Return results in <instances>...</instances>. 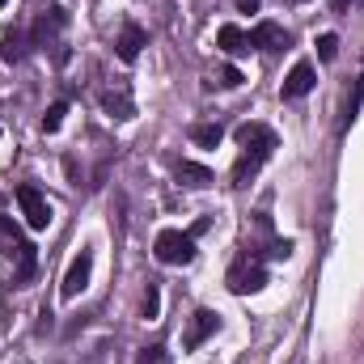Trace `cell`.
<instances>
[{"label": "cell", "instance_id": "cell-2", "mask_svg": "<svg viewBox=\"0 0 364 364\" xmlns=\"http://www.w3.org/2000/svg\"><path fill=\"white\" fill-rule=\"evenodd\" d=\"M153 255H157V263H166V267H182V263L195 259V237L182 233V229H161L157 242H153Z\"/></svg>", "mask_w": 364, "mask_h": 364}, {"label": "cell", "instance_id": "cell-14", "mask_svg": "<svg viewBox=\"0 0 364 364\" xmlns=\"http://www.w3.org/2000/svg\"><path fill=\"white\" fill-rule=\"evenodd\" d=\"M102 106H106V114L110 119H119V123H127V119H136V106H132V97L119 90V93H102Z\"/></svg>", "mask_w": 364, "mask_h": 364}, {"label": "cell", "instance_id": "cell-4", "mask_svg": "<svg viewBox=\"0 0 364 364\" xmlns=\"http://www.w3.org/2000/svg\"><path fill=\"white\" fill-rule=\"evenodd\" d=\"M17 203H21V216H26V225L30 229H47L51 225V203H47V195L38 191V186H17Z\"/></svg>", "mask_w": 364, "mask_h": 364}, {"label": "cell", "instance_id": "cell-21", "mask_svg": "<svg viewBox=\"0 0 364 364\" xmlns=\"http://www.w3.org/2000/svg\"><path fill=\"white\" fill-rule=\"evenodd\" d=\"M212 81H216V85H220V90H237V85H242V73H237V68H233V64H220V68H216V77H212Z\"/></svg>", "mask_w": 364, "mask_h": 364}, {"label": "cell", "instance_id": "cell-13", "mask_svg": "<svg viewBox=\"0 0 364 364\" xmlns=\"http://www.w3.org/2000/svg\"><path fill=\"white\" fill-rule=\"evenodd\" d=\"M26 47H34V43H26L21 30H4V38H0V60H4V64H21V60H26Z\"/></svg>", "mask_w": 364, "mask_h": 364}, {"label": "cell", "instance_id": "cell-24", "mask_svg": "<svg viewBox=\"0 0 364 364\" xmlns=\"http://www.w3.org/2000/svg\"><path fill=\"white\" fill-rule=\"evenodd\" d=\"M208 225H212V220H208V216H199V220H195V225H191V237H199V233H203V229H208Z\"/></svg>", "mask_w": 364, "mask_h": 364}, {"label": "cell", "instance_id": "cell-27", "mask_svg": "<svg viewBox=\"0 0 364 364\" xmlns=\"http://www.w3.org/2000/svg\"><path fill=\"white\" fill-rule=\"evenodd\" d=\"M4 4H9V0H0V9H4Z\"/></svg>", "mask_w": 364, "mask_h": 364}, {"label": "cell", "instance_id": "cell-20", "mask_svg": "<svg viewBox=\"0 0 364 364\" xmlns=\"http://www.w3.org/2000/svg\"><path fill=\"white\" fill-rule=\"evenodd\" d=\"M314 47H318V60H322V64H335V55H339V38H335V34H318Z\"/></svg>", "mask_w": 364, "mask_h": 364}, {"label": "cell", "instance_id": "cell-25", "mask_svg": "<svg viewBox=\"0 0 364 364\" xmlns=\"http://www.w3.org/2000/svg\"><path fill=\"white\" fill-rule=\"evenodd\" d=\"M259 4H263V0H237V9H242V13H259Z\"/></svg>", "mask_w": 364, "mask_h": 364}, {"label": "cell", "instance_id": "cell-19", "mask_svg": "<svg viewBox=\"0 0 364 364\" xmlns=\"http://www.w3.org/2000/svg\"><path fill=\"white\" fill-rule=\"evenodd\" d=\"M64 114H68V102H51V106H47V114H43V132H47V136H51V132H60Z\"/></svg>", "mask_w": 364, "mask_h": 364}, {"label": "cell", "instance_id": "cell-16", "mask_svg": "<svg viewBox=\"0 0 364 364\" xmlns=\"http://www.w3.org/2000/svg\"><path fill=\"white\" fill-rule=\"evenodd\" d=\"M178 182L186 186H212V170L199 161H178Z\"/></svg>", "mask_w": 364, "mask_h": 364}, {"label": "cell", "instance_id": "cell-5", "mask_svg": "<svg viewBox=\"0 0 364 364\" xmlns=\"http://www.w3.org/2000/svg\"><path fill=\"white\" fill-rule=\"evenodd\" d=\"M216 331H220V318H216L212 309H195V314H191V326H186V335H182V348L195 352V348H203Z\"/></svg>", "mask_w": 364, "mask_h": 364}, {"label": "cell", "instance_id": "cell-1", "mask_svg": "<svg viewBox=\"0 0 364 364\" xmlns=\"http://www.w3.org/2000/svg\"><path fill=\"white\" fill-rule=\"evenodd\" d=\"M0 250L17 263V284L34 279V272H38V255H34V246L21 237V229H17L9 216H0Z\"/></svg>", "mask_w": 364, "mask_h": 364}, {"label": "cell", "instance_id": "cell-11", "mask_svg": "<svg viewBox=\"0 0 364 364\" xmlns=\"http://www.w3.org/2000/svg\"><path fill=\"white\" fill-rule=\"evenodd\" d=\"M140 47H149V34H144L140 26H123V30H119V38H114V51H119V60H123V64H136Z\"/></svg>", "mask_w": 364, "mask_h": 364}, {"label": "cell", "instance_id": "cell-15", "mask_svg": "<svg viewBox=\"0 0 364 364\" xmlns=\"http://www.w3.org/2000/svg\"><path fill=\"white\" fill-rule=\"evenodd\" d=\"M191 140H195L199 149H216V144L225 140V127H220V123H191Z\"/></svg>", "mask_w": 364, "mask_h": 364}, {"label": "cell", "instance_id": "cell-22", "mask_svg": "<svg viewBox=\"0 0 364 364\" xmlns=\"http://www.w3.org/2000/svg\"><path fill=\"white\" fill-rule=\"evenodd\" d=\"M157 314H161V288H157V284L149 279V292H144V318L153 322Z\"/></svg>", "mask_w": 364, "mask_h": 364}, {"label": "cell", "instance_id": "cell-7", "mask_svg": "<svg viewBox=\"0 0 364 364\" xmlns=\"http://www.w3.org/2000/svg\"><path fill=\"white\" fill-rule=\"evenodd\" d=\"M314 85H318V73H314V64H309V60H296V64H292V73H288V77H284V102H296V97H305V93L314 90Z\"/></svg>", "mask_w": 364, "mask_h": 364}, {"label": "cell", "instance_id": "cell-12", "mask_svg": "<svg viewBox=\"0 0 364 364\" xmlns=\"http://www.w3.org/2000/svg\"><path fill=\"white\" fill-rule=\"evenodd\" d=\"M216 47H220L225 55H246V51H250V34H246L242 26H220V30H216Z\"/></svg>", "mask_w": 364, "mask_h": 364}, {"label": "cell", "instance_id": "cell-10", "mask_svg": "<svg viewBox=\"0 0 364 364\" xmlns=\"http://www.w3.org/2000/svg\"><path fill=\"white\" fill-rule=\"evenodd\" d=\"M64 21H68V17H64V9H60V4H47V9H43V17L34 21V38H30V43H34V47H47Z\"/></svg>", "mask_w": 364, "mask_h": 364}, {"label": "cell", "instance_id": "cell-6", "mask_svg": "<svg viewBox=\"0 0 364 364\" xmlns=\"http://www.w3.org/2000/svg\"><path fill=\"white\" fill-rule=\"evenodd\" d=\"M237 144L246 149V153H255V157H272V149H275V132L272 127H263V123H242L237 127Z\"/></svg>", "mask_w": 364, "mask_h": 364}, {"label": "cell", "instance_id": "cell-18", "mask_svg": "<svg viewBox=\"0 0 364 364\" xmlns=\"http://www.w3.org/2000/svg\"><path fill=\"white\" fill-rule=\"evenodd\" d=\"M360 102H364V77L356 81V85H352V93H348V102H343V123H339L343 132H348V127L356 123V114H360Z\"/></svg>", "mask_w": 364, "mask_h": 364}, {"label": "cell", "instance_id": "cell-8", "mask_svg": "<svg viewBox=\"0 0 364 364\" xmlns=\"http://www.w3.org/2000/svg\"><path fill=\"white\" fill-rule=\"evenodd\" d=\"M90 275H93V250H81V255L73 259V267H68V275H64L60 292H64V296H81V292L90 288Z\"/></svg>", "mask_w": 364, "mask_h": 364}, {"label": "cell", "instance_id": "cell-3", "mask_svg": "<svg viewBox=\"0 0 364 364\" xmlns=\"http://www.w3.org/2000/svg\"><path fill=\"white\" fill-rule=\"evenodd\" d=\"M229 292L233 296H250V292H263L267 288V272H263V263H250V259H242V263H233L229 267Z\"/></svg>", "mask_w": 364, "mask_h": 364}, {"label": "cell", "instance_id": "cell-17", "mask_svg": "<svg viewBox=\"0 0 364 364\" xmlns=\"http://www.w3.org/2000/svg\"><path fill=\"white\" fill-rule=\"evenodd\" d=\"M263 170V157H255V153H242L237 157V166H233V186H246V182L255 178Z\"/></svg>", "mask_w": 364, "mask_h": 364}, {"label": "cell", "instance_id": "cell-26", "mask_svg": "<svg viewBox=\"0 0 364 364\" xmlns=\"http://www.w3.org/2000/svg\"><path fill=\"white\" fill-rule=\"evenodd\" d=\"M352 4H356V0H335V13H348Z\"/></svg>", "mask_w": 364, "mask_h": 364}, {"label": "cell", "instance_id": "cell-23", "mask_svg": "<svg viewBox=\"0 0 364 364\" xmlns=\"http://www.w3.org/2000/svg\"><path fill=\"white\" fill-rule=\"evenodd\" d=\"M140 364H170V360H166V352H161V348H149V352L140 356Z\"/></svg>", "mask_w": 364, "mask_h": 364}, {"label": "cell", "instance_id": "cell-9", "mask_svg": "<svg viewBox=\"0 0 364 364\" xmlns=\"http://www.w3.org/2000/svg\"><path fill=\"white\" fill-rule=\"evenodd\" d=\"M250 47H259V51H279V47H288V30H284L279 21H259V26L250 30Z\"/></svg>", "mask_w": 364, "mask_h": 364}]
</instances>
